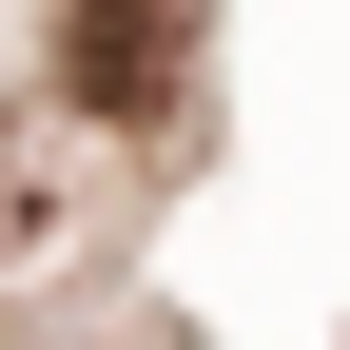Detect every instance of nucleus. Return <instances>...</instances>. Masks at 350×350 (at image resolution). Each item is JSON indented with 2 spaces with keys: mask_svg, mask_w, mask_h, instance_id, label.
Instances as JSON below:
<instances>
[{
  "mask_svg": "<svg viewBox=\"0 0 350 350\" xmlns=\"http://www.w3.org/2000/svg\"><path fill=\"white\" fill-rule=\"evenodd\" d=\"M59 78L117 117V137H156L175 78H195V20H175V0H59Z\"/></svg>",
  "mask_w": 350,
  "mask_h": 350,
  "instance_id": "1",
  "label": "nucleus"
}]
</instances>
